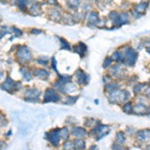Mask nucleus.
Segmentation results:
<instances>
[{"mask_svg":"<svg viewBox=\"0 0 150 150\" xmlns=\"http://www.w3.org/2000/svg\"><path fill=\"white\" fill-rule=\"evenodd\" d=\"M124 51H122L123 62L128 66H133L137 59V52L129 46H124Z\"/></svg>","mask_w":150,"mask_h":150,"instance_id":"1","label":"nucleus"},{"mask_svg":"<svg viewBox=\"0 0 150 150\" xmlns=\"http://www.w3.org/2000/svg\"><path fill=\"white\" fill-rule=\"evenodd\" d=\"M15 57L18 62L20 63H27L32 59V53L27 46H18L17 52L15 54Z\"/></svg>","mask_w":150,"mask_h":150,"instance_id":"2","label":"nucleus"},{"mask_svg":"<svg viewBox=\"0 0 150 150\" xmlns=\"http://www.w3.org/2000/svg\"><path fill=\"white\" fill-rule=\"evenodd\" d=\"M41 96V91L37 88H27L25 89L23 93L24 100L29 101V102H39Z\"/></svg>","mask_w":150,"mask_h":150,"instance_id":"3","label":"nucleus"},{"mask_svg":"<svg viewBox=\"0 0 150 150\" xmlns=\"http://www.w3.org/2000/svg\"><path fill=\"white\" fill-rule=\"evenodd\" d=\"M43 102H59L61 101V97H60L58 91L55 90L53 87H49L45 90L44 92V97H43Z\"/></svg>","mask_w":150,"mask_h":150,"instance_id":"4","label":"nucleus"},{"mask_svg":"<svg viewBox=\"0 0 150 150\" xmlns=\"http://www.w3.org/2000/svg\"><path fill=\"white\" fill-rule=\"evenodd\" d=\"M46 139L53 147H58L60 140H61L59 136V128L52 129V130H50V131H48L46 133Z\"/></svg>","mask_w":150,"mask_h":150,"instance_id":"5","label":"nucleus"},{"mask_svg":"<svg viewBox=\"0 0 150 150\" xmlns=\"http://www.w3.org/2000/svg\"><path fill=\"white\" fill-rule=\"evenodd\" d=\"M15 83L16 82L11 78L10 76L6 77V79L0 84V88L2 90L6 91V92H9V93H13V91H16L15 90Z\"/></svg>","mask_w":150,"mask_h":150,"instance_id":"6","label":"nucleus"},{"mask_svg":"<svg viewBox=\"0 0 150 150\" xmlns=\"http://www.w3.org/2000/svg\"><path fill=\"white\" fill-rule=\"evenodd\" d=\"M75 77L77 79V83L79 85H86L89 81V75H87L86 73H84L83 70L78 69L76 72H75Z\"/></svg>","mask_w":150,"mask_h":150,"instance_id":"7","label":"nucleus"},{"mask_svg":"<svg viewBox=\"0 0 150 150\" xmlns=\"http://www.w3.org/2000/svg\"><path fill=\"white\" fill-rule=\"evenodd\" d=\"M70 135L74 136L75 138H83V137H85L87 135V131L82 127L74 126L70 130Z\"/></svg>","mask_w":150,"mask_h":150,"instance_id":"8","label":"nucleus"},{"mask_svg":"<svg viewBox=\"0 0 150 150\" xmlns=\"http://www.w3.org/2000/svg\"><path fill=\"white\" fill-rule=\"evenodd\" d=\"M32 74L34 75V76L38 77V78H40L41 80H46V79L49 78L50 76V73L47 71V70L43 69V68H36L32 71Z\"/></svg>","mask_w":150,"mask_h":150,"instance_id":"9","label":"nucleus"},{"mask_svg":"<svg viewBox=\"0 0 150 150\" xmlns=\"http://www.w3.org/2000/svg\"><path fill=\"white\" fill-rule=\"evenodd\" d=\"M128 19H129V16H128L127 13H124V12H122V13H118V16H117V19H116V21L114 22V25L116 27H119V26L123 25V24H126L128 23Z\"/></svg>","mask_w":150,"mask_h":150,"instance_id":"10","label":"nucleus"},{"mask_svg":"<svg viewBox=\"0 0 150 150\" xmlns=\"http://www.w3.org/2000/svg\"><path fill=\"white\" fill-rule=\"evenodd\" d=\"M28 10H29L30 15H32V16H38L41 14V7L39 4L36 3V2H33V3L30 4Z\"/></svg>","mask_w":150,"mask_h":150,"instance_id":"11","label":"nucleus"},{"mask_svg":"<svg viewBox=\"0 0 150 150\" xmlns=\"http://www.w3.org/2000/svg\"><path fill=\"white\" fill-rule=\"evenodd\" d=\"M99 23V15L96 11L90 12L88 17V25L89 26H95Z\"/></svg>","mask_w":150,"mask_h":150,"instance_id":"12","label":"nucleus"},{"mask_svg":"<svg viewBox=\"0 0 150 150\" xmlns=\"http://www.w3.org/2000/svg\"><path fill=\"white\" fill-rule=\"evenodd\" d=\"M73 50L75 52H77L81 57H83L84 55L86 54V51H87V47L86 45L84 44L83 42H79L77 45L73 46Z\"/></svg>","mask_w":150,"mask_h":150,"instance_id":"13","label":"nucleus"},{"mask_svg":"<svg viewBox=\"0 0 150 150\" xmlns=\"http://www.w3.org/2000/svg\"><path fill=\"white\" fill-rule=\"evenodd\" d=\"M72 143H73V148L76 150H83L86 147L85 140L83 138H75Z\"/></svg>","mask_w":150,"mask_h":150,"instance_id":"14","label":"nucleus"},{"mask_svg":"<svg viewBox=\"0 0 150 150\" xmlns=\"http://www.w3.org/2000/svg\"><path fill=\"white\" fill-rule=\"evenodd\" d=\"M136 136L141 141H146L150 138V131L149 130H140L139 132H137Z\"/></svg>","mask_w":150,"mask_h":150,"instance_id":"15","label":"nucleus"},{"mask_svg":"<svg viewBox=\"0 0 150 150\" xmlns=\"http://www.w3.org/2000/svg\"><path fill=\"white\" fill-rule=\"evenodd\" d=\"M59 136H60V139L63 140V141L69 140L70 131L67 129V127H63V128H61V129H59Z\"/></svg>","mask_w":150,"mask_h":150,"instance_id":"16","label":"nucleus"},{"mask_svg":"<svg viewBox=\"0 0 150 150\" xmlns=\"http://www.w3.org/2000/svg\"><path fill=\"white\" fill-rule=\"evenodd\" d=\"M20 71L22 72V76H23V79L26 81H30L31 79H32L33 77V74H32V71H29V70H27L26 68H21Z\"/></svg>","mask_w":150,"mask_h":150,"instance_id":"17","label":"nucleus"},{"mask_svg":"<svg viewBox=\"0 0 150 150\" xmlns=\"http://www.w3.org/2000/svg\"><path fill=\"white\" fill-rule=\"evenodd\" d=\"M77 98H78V96L68 95V96H66L65 98H63V100H62V103L67 104V105H72V104H74L75 102H76Z\"/></svg>","mask_w":150,"mask_h":150,"instance_id":"18","label":"nucleus"},{"mask_svg":"<svg viewBox=\"0 0 150 150\" xmlns=\"http://www.w3.org/2000/svg\"><path fill=\"white\" fill-rule=\"evenodd\" d=\"M147 6H148V3H147V2H141V3L136 4V5L134 6V8H135V11L141 14L145 11V9L147 8Z\"/></svg>","mask_w":150,"mask_h":150,"instance_id":"19","label":"nucleus"},{"mask_svg":"<svg viewBox=\"0 0 150 150\" xmlns=\"http://www.w3.org/2000/svg\"><path fill=\"white\" fill-rule=\"evenodd\" d=\"M115 142L117 144H123L125 142V135L123 132H118L116 134V137H115Z\"/></svg>","mask_w":150,"mask_h":150,"instance_id":"20","label":"nucleus"},{"mask_svg":"<svg viewBox=\"0 0 150 150\" xmlns=\"http://www.w3.org/2000/svg\"><path fill=\"white\" fill-rule=\"evenodd\" d=\"M111 59L116 62H123V55L120 51H115L111 56Z\"/></svg>","mask_w":150,"mask_h":150,"instance_id":"21","label":"nucleus"},{"mask_svg":"<svg viewBox=\"0 0 150 150\" xmlns=\"http://www.w3.org/2000/svg\"><path fill=\"white\" fill-rule=\"evenodd\" d=\"M66 4L69 6V8L76 9L80 4V1L79 0H66Z\"/></svg>","mask_w":150,"mask_h":150,"instance_id":"22","label":"nucleus"},{"mask_svg":"<svg viewBox=\"0 0 150 150\" xmlns=\"http://www.w3.org/2000/svg\"><path fill=\"white\" fill-rule=\"evenodd\" d=\"M117 88H118V85L115 82H109V83H106V85H105L106 92H110V91L116 90Z\"/></svg>","mask_w":150,"mask_h":150,"instance_id":"23","label":"nucleus"},{"mask_svg":"<svg viewBox=\"0 0 150 150\" xmlns=\"http://www.w3.org/2000/svg\"><path fill=\"white\" fill-rule=\"evenodd\" d=\"M133 111L137 114H142L145 112V106L143 104H138L137 106H135V108H133Z\"/></svg>","mask_w":150,"mask_h":150,"instance_id":"24","label":"nucleus"},{"mask_svg":"<svg viewBox=\"0 0 150 150\" xmlns=\"http://www.w3.org/2000/svg\"><path fill=\"white\" fill-rule=\"evenodd\" d=\"M48 57L47 56H39L37 58V63L42 65V66H46L48 64Z\"/></svg>","mask_w":150,"mask_h":150,"instance_id":"25","label":"nucleus"},{"mask_svg":"<svg viewBox=\"0 0 150 150\" xmlns=\"http://www.w3.org/2000/svg\"><path fill=\"white\" fill-rule=\"evenodd\" d=\"M123 111H124L125 113H127V114H131L133 112V107L132 105L130 104L129 102L128 103H125V105L123 106Z\"/></svg>","mask_w":150,"mask_h":150,"instance_id":"26","label":"nucleus"},{"mask_svg":"<svg viewBox=\"0 0 150 150\" xmlns=\"http://www.w3.org/2000/svg\"><path fill=\"white\" fill-rule=\"evenodd\" d=\"M144 87H146V85L143 83H138V84H136L134 87V92L136 93V94H138V93H141L142 91H143V88Z\"/></svg>","mask_w":150,"mask_h":150,"instance_id":"27","label":"nucleus"},{"mask_svg":"<svg viewBox=\"0 0 150 150\" xmlns=\"http://www.w3.org/2000/svg\"><path fill=\"white\" fill-rule=\"evenodd\" d=\"M7 123H8V121H7L6 116L3 113H0V127H5Z\"/></svg>","mask_w":150,"mask_h":150,"instance_id":"28","label":"nucleus"},{"mask_svg":"<svg viewBox=\"0 0 150 150\" xmlns=\"http://www.w3.org/2000/svg\"><path fill=\"white\" fill-rule=\"evenodd\" d=\"M60 44H61V48L64 50H70V45L66 40L63 38H60Z\"/></svg>","mask_w":150,"mask_h":150,"instance_id":"29","label":"nucleus"},{"mask_svg":"<svg viewBox=\"0 0 150 150\" xmlns=\"http://www.w3.org/2000/svg\"><path fill=\"white\" fill-rule=\"evenodd\" d=\"M112 61L113 60L111 59V57H106L103 62V68H108V67H110L111 64H112Z\"/></svg>","mask_w":150,"mask_h":150,"instance_id":"30","label":"nucleus"},{"mask_svg":"<svg viewBox=\"0 0 150 150\" xmlns=\"http://www.w3.org/2000/svg\"><path fill=\"white\" fill-rule=\"evenodd\" d=\"M119 70H120V67L117 66V65H116V66H112V68L110 69V74L111 75H116L118 73Z\"/></svg>","mask_w":150,"mask_h":150,"instance_id":"31","label":"nucleus"},{"mask_svg":"<svg viewBox=\"0 0 150 150\" xmlns=\"http://www.w3.org/2000/svg\"><path fill=\"white\" fill-rule=\"evenodd\" d=\"M12 31H13L15 34H17V36H21V35H22V31H21L20 29H18V28L13 27V28H12Z\"/></svg>","mask_w":150,"mask_h":150,"instance_id":"32","label":"nucleus"},{"mask_svg":"<svg viewBox=\"0 0 150 150\" xmlns=\"http://www.w3.org/2000/svg\"><path fill=\"white\" fill-rule=\"evenodd\" d=\"M143 91H144V95L146 96L147 98L150 99V86H147V88Z\"/></svg>","mask_w":150,"mask_h":150,"instance_id":"33","label":"nucleus"},{"mask_svg":"<svg viewBox=\"0 0 150 150\" xmlns=\"http://www.w3.org/2000/svg\"><path fill=\"white\" fill-rule=\"evenodd\" d=\"M6 147V142L4 140H0V150H3Z\"/></svg>","mask_w":150,"mask_h":150,"instance_id":"34","label":"nucleus"},{"mask_svg":"<svg viewBox=\"0 0 150 150\" xmlns=\"http://www.w3.org/2000/svg\"><path fill=\"white\" fill-rule=\"evenodd\" d=\"M46 2L49 5H57V0H46Z\"/></svg>","mask_w":150,"mask_h":150,"instance_id":"35","label":"nucleus"},{"mask_svg":"<svg viewBox=\"0 0 150 150\" xmlns=\"http://www.w3.org/2000/svg\"><path fill=\"white\" fill-rule=\"evenodd\" d=\"M112 149H113V150H121L122 148H121V145H120V144L115 143L114 145H113Z\"/></svg>","mask_w":150,"mask_h":150,"instance_id":"36","label":"nucleus"},{"mask_svg":"<svg viewBox=\"0 0 150 150\" xmlns=\"http://www.w3.org/2000/svg\"><path fill=\"white\" fill-rule=\"evenodd\" d=\"M30 32H31V34H40V33H42V31L37 30V29H32Z\"/></svg>","mask_w":150,"mask_h":150,"instance_id":"37","label":"nucleus"},{"mask_svg":"<svg viewBox=\"0 0 150 150\" xmlns=\"http://www.w3.org/2000/svg\"><path fill=\"white\" fill-rule=\"evenodd\" d=\"M145 47H146V50L150 53V42H147L146 44H145Z\"/></svg>","mask_w":150,"mask_h":150,"instance_id":"38","label":"nucleus"},{"mask_svg":"<svg viewBox=\"0 0 150 150\" xmlns=\"http://www.w3.org/2000/svg\"><path fill=\"white\" fill-rule=\"evenodd\" d=\"M4 34H5V33H4L2 30H0V39H1V38L3 37V35H4Z\"/></svg>","mask_w":150,"mask_h":150,"instance_id":"39","label":"nucleus"},{"mask_svg":"<svg viewBox=\"0 0 150 150\" xmlns=\"http://www.w3.org/2000/svg\"><path fill=\"white\" fill-rule=\"evenodd\" d=\"M121 150H128V149H121Z\"/></svg>","mask_w":150,"mask_h":150,"instance_id":"40","label":"nucleus"}]
</instances>
